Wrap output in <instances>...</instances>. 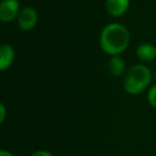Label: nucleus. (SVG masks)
<instances>
[{"mask_svg": "<svg viewBox=\"0 0 156 156\" xmlns=\"http://www.w3.org/2000/svg\"><path fill=\"white\" fill-rule=\"evenodd\" d=\"M31 156H54V155L48 151H37L35 153H33Z\"/></svg>", "mask_w": 156, "mask_h": 156, "instance_id": "9b49d317", "label": "nucleus"}, {"mask_svg": "<svg viewBox=\"0 0 156 156\" xmlns=\"http://www.w3.org/2000/svg\"><path fill=\"white\" fill-rule=\"evenodd\" d=\"M0 156H14L11 152L7 151V150H1L0 151Z\"/></svg>", "mask_w": 156, "mask_h": 156, "instance_id": "f8f14e48", "label": "nucleus"}, {"mask_svg": "<svg viewBox=\"0 0 156 156\" xmlns=\"http://www.w3.org/2000/svg\"><path fill=\"white\" fill-rule=\"evenodd\" d=\"M18 0H2L0 3V20L3 23H9L18 17L20 14Z\"/></svg>", "mask_w": 156, "mask_h": 156, "instance_id": "7ed1b4c3", "label": "nucleus"}, {"mask_svg": "<svg viewBox=\"0 0 156 156\" xmlns=\"http://www.w3.org/2000/svg\"><path fill=\"white\" fill-rule=\"evenodd\" d=\"M155 79H156V71H155Z\"/></svg>", "mask_w": 156, "mask_h": 156, "instance_id": "ddd939ff", "label": "nucleus"}, {"mask_svg": "<svg viewBox=\"0 0 156 156\" xmlns=\"http://www.w3.org/2000/svg\"><path fill=\"white\" fill-rule=\"evenodd\" d=\"M15 58V51L9 44H2L0 46V71H5L12 65Z\"/></svg>", "mask_w": 156, "mask_h": 156, "instance_id": "423d86ee", "label": "nucleus"}, {"mask_svg": "<svg viewBox=\"0 0 156 156\" xmlns=\"http://www.w3.org/2000/svg\"><path fill=\"white\" fill-rule=\"evenodd\" d=\"M5 115H7V110H5V107L3 104L0 105V122L2 123L5 119Z\"/></svg>", "mask_w": 156, "mask_h": 156, "instance_id": "9d476101", "label": "nucleus"}, {"mask_svg": "<svg viewBox=\"0 0 156 156\" xmlns=\"http://www.w3.org/2000/svg\"><path fill=\"white\" fill-rule=\"evenodd\" d=\"M152 81V73L143 64H135L128 69L123 80L124 90L128 94L137 95L144 91Z\"/></svg>", "mask_w": 156, "mask_h": 156, "instance_id": "f03ea898", "label": "nucleus"}, {"mask_svg": "<svg viewBox=\"0 0 156 156\" xmlns=\"http://www.w3.org/2000/svg\"><path fill=\"white\" fill-rule=\"evenodd\" d=\"M108 71L115 77L123 75L125 72V62L120 56H112L108 61Z\"/></svg>", "mask_w": 156, "mask_h": 156, "instance_id": "6e6552de", "label": "nucleus"}, {"mask_svg": "<svg viewBox=\"0 0 156 156\" xmlns=\"http://www.w3.org/2000/svg\"><path fill=\"white\" fill-rule=\"evenodd\" d=\"M147 101H149L150 105L154 108H156V85L152 86L151 89L149 90L147 93Z\"/></svg>", "mask_w": 156, "mask_h": 156, "instance_id": "1a4fd4ad", "label": "nucleus"}, {"mask_svg": "<svg viewBox=\"0 0 156 156\" xmlns=\"http://www.w3.org/2000/svg\"><path fill=\"white\" fill-rule=\"evenodd\" d=\"M37 23V13L33 8H24L20 12L17 17V24L22 30L29 31L35 27Z\"/></svg>", "mask_w": 156, "mask_h": 156, "instance_id": "20e7f679", "label": "nucleus"}, {"mask_svg": "<svg viewBox=\"0 0 156 156\" xmlns=\"http://www.w3.org/2000/svg\"><path fill=\"white\" fill-rule=\"evenodd\" d=\"M129 32L125 26L112 23L105 26L101 32L100 45L103 51L109 56H119L129 45Z\"/></svg>", "mask_w": 156, "mask_h": 156, "instance_id": "f257e3e1", "label": "nucleus"}, {"mask_svg": "<svg viewBox=\"0 0 156 156\" xmlns=\"http://www.w3.org/2000/svg\"><path fill=\"white\" fill-rule=\"evenodd\" d=\"M129 8V0H106V10L109 15L120 17Z\"/></svg>", "mask_w": 156, "mask_h": 156, "instance_id": "39448f33", "label": "nucleus"}, {"mask_svg": "<svg viewBox=\"0 0 156 156\" xmlns=\"http://www.w3.org/2000/svg\"><path fill=\"white\" fill-rule=\"evenodd\" d=\"M136 55L141 62H151L156 59V47L150 43H143L138 46Z\"/></svg>", "mask_w": 156, "mask_h": 156, "instance_id": "0eeeda50", "label": "nucleus"}]
</instances>
